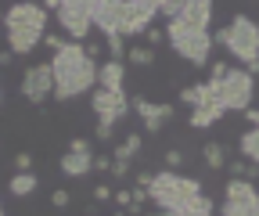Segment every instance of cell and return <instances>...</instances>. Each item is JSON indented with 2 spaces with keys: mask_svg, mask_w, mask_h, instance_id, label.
I'll return each mask as SVG.
<instances>
[{
  "mask_svg": "<svg viewBox=\"0 0 259 216\" xmlns=\"http://www.w3.org/2000/svg\"><path fill=\"white\" fill-rule=\"evenodd\" d=\"M51 72H54V101H76L87 90L97 87V61L87 54L83 44L69 40L61 44L51 58Z\"/></svg>",
  "mask_w": 259,
  "mask_h": 216,
  "instance_id": "1",
  "label": "cell"
},
{
  "mask_svg": "<svg viewBox=\"0 0 259 216\" xmlns=\"http://www.w3.org/2000/svg\"><path fill=\"white\" fill-rule=\"evenodd\" d=\"M166 40H169V47L187 61V65H194V69L209 65V51H212V33H209V29H191V25L169 18Z\"/></svg>",
  "mask_w": 259,
  "mask_h": 216,
  "instance_id": "5",
  "label": "cell"
},
{
  "mask_svg": "<svg viewBox=\"0 0 259 216\" xmlns=\"http://www.w3.org/2000/svg\"><path fill=\"white\" fill-rule=\"evenodd\" d=\"M0 98H4V94H0Z\"/></svg>",
  "mask_w": 259,
  "mask_h": 216,
  "instance_id": "47",
  "label": "cell"
},
{
  "mask_svg": "<svg viewBox=\"0 0 259 216\" xmlns=\"http://www.w3.org/2000/svg\"><path fill=\"white\" fill-rule=\"evenodd\" d=\"M155 47H148V44H134V47H126V61L130 65H137V69H148V65H155Z\"/></svg>",
  "mask_w": 259,
  "mask_h": 216,
  "instance_id": "20",
  "label": "cell"
},
{
  "mask_svg": "<svg viewBox=\"0 0 259 216\" xmlns=\"http://www.w3.org/2000/svg\"><path fill=\"white\" fill-rule=\"evenodd\" d=\"M4 33H8V47L22 58L47 36V8L32 4V0H18L15 8L4 11Z\"/></svg>",
  "mask_w": 259,
  "mask_h": 216,
  "instance_id": "2",
  "label": "cell"
},
{
  "mask_svg": "<svg viewBox=\"0 0 259 216\" xmlns=\"http://www.w3.org/2000/svg\"><path fill=\"white\" fill-rule=\"evenodd\" d=\"M162 162H166V169H177V166H184V151H180V148H169L166 155H162Z\"/></svg>",
  "mask_w": 259,
  "mask_h": 216,
  "instance_id": "26",
  "label": "cell"
},
{
  "mask_svg": "<svg viewBox=\"0 0 259 216\" xmlns=\"http://www.w3.org/2000/svg\"><path fill=\"white\" fill-rule=\"evenodd\" d=\"M177 11H180V0H166V4H162V18H177Z\"/></svg>",
  "mask_w": 259,
  "mask_h": 216,
  "instance_id": "34",
  "label": "cell"
},
{
  "mask_svg": "<svg viewBox=\"0 0 259 216\" xmlns=\"http://www.w3.org/2000/svg\"><path fill=\"white\" fill-rule=\"evenodd\" d=\"M61 44H65V40H61V36H51V33H47V36H44V47H51V51H58V47H61Z\"/></svg>",
  "mask_w": 259,
  "mask_h": 216,
  "instance_id": "39",
  "label": "cell"
},
{
  "mask_svg": "<svg viewBox=\"0 0 259 216\" xmlns=\"http://www.w3.org/2000/svg\"><path fill=\"white\" fill-rule=\"evenodd\" d=\"M223 198H227V202L252 205V202L259 198V188H255L252 180H245V177H231V180H227V188H223Z\"/></svg>",
  "mask_w": 259,
  "mask_h": 216,
  "instance_id": "15",
  "label": "cell"
},
{
  "mask_svg": "<svg viewBox=\"0 0 259 216\" xmlns=\"http://www.w3.org/2000/svg\"><path fill=\"white\" fill-rule=\"evenodd\" d=\"M122 83H126V61L108 58L105 65H97V87H101V90H115V94H126Z\"/></svg>",
  "mask_w": 259,
  "mask_h": 216,
  "instance_id": "13",
  "label": "cell"
},
{
  "mask_svg": "<svg viewBox=\"0 0 259 216\" xmlns=\"http://www.w3.org/2000/svg\"><path fill=\"white\" fill-rule=\"evenodd\" d=\"M40 188V177L36 173H32V169H25V173H11V180H8V191L15 195V198H29L32 191H36Z\"/></svg>",
  "mask_w": 259,
  "mask_h": 216,
  "instance_id": "17",
  "label": "cell"
},
{
  "mask_svg": "<svg viewBox=\"0 0 259 216\" xmlns=\"http://www.w3.org/2000/svg\"><path fill=\"white\" fill-rule=\"evenodd\" d=\"M255 98V76L248 69H227V76L220 79V101L227 112H248Z\"/></svg>",
  "mask_w": 259,
  "mask_h": 216,
  "instance_id": "7",
  "label": "cell"
},
{
  "mask_svg": "<svg viewBox=\"0 0 259 216\" xmlns=\"http://www.w3.org/2000/svg\"><path fill=\"white\" fill-rule=\"evenodd\" d=\"M22 98L29 105H44L47 98H54V72H51V61L47 65H32L22 76Z\"/></svg>",
  "mask_w": 259,
  "mask_h": 216,
  "instance_id": "10",
  "label": "cell"
},
{
  "mask_svg": "<svg viewBox=\"0 0 259 216\" xmlns=\"http://www.w3.org/2000/svg\"><path fill=\"white\" fill-rule=\"evenodd\" d=\"M162 4H166V0H130V8H134L137 15H144V18H155L162 11Z\"/></svg>",
  "mask_w": 259,
  "mask_h": 216,
  "instance_id": "23",
  "label": "cell"
},
{
  "mask_svg": "<svg viewBox=\"0 0 259 216\" xmlns=\"http://www.w3.org/2000/svg\"><path fill=\"white\" fill-rule=\"evenodd\" d=\"M177 22H184L191 29H209V22H212V0H180Z\"/></svg>",
  "mask_w": 259,
  "mask_h": 216,
  "instance_id": "12",
  "label": "cell"
},
{
  "mask_svg": "<svg viewBox=\"0 0 259 216\" xmlns=\"http://www.w3.org/2000/svg\"><path fill=\"white\" fill-rule=\"evenodd\" d=\"M130 15H134L130 0H94V29H101L105 40L122 36Z\"/></svg>",
  "mask_w": 259,
  "mask_h": 216,
  "instance_id": "8",
  "label": "cell"
},
{
  "mask_svg": "<svg viewBox=\"0 0 259 216\" xmlns=\"http://www.w3.org/2000/svg\"><path fill=\"white\" fill-rule=\"evenodd\" d=\"M54 18H58V25H61V33L72 36L76 44L94 33V4H61V8L54 11Z\"/></svg>",
  "mask_w": 259,
  "mask_h": 216,
  "instance_id": "9",
  "label": "cell"
},
{
  "mask_svg": "<svg viewBox=\"0 0 259 216\" xmlns=\"http://www.w3.org/2000/svg\"><path fill=\"white\" fill-rule=\"evenodd\" d=\"M198 98H202V83H194V87H180V105L194 108V105H198Z\"/></svg>",
  "mask_w": 259,
  "mask_h": 216,
  "instance_id": "24",
  "label": "cell"
},
{
  "mask_svg": "<svg viewBox=\"0 0 259 216\" xmlns=\"http://www.w3.org/2000/svg\"><path fill=\"white\" fill-rule=\"evenodd\" d=\"M202 159H205V166H209L212 173L227 169V162H231V159H227V148H223L220 141H205V144H202Z\"/></svg>",
  "mask_w": 259,
  "mask_h": 216,
  "instance_id": "18",
  "label": "cell"
},
{
  "mask_svg": "<svg viewBox=\"0 0 259 216\" xmlns=\"http://www.w3.org/2000/svg\"><path fill=\"white\" fill-rule=\"evenodd\" d=\"M248 216H259V198H255V202L248 205Z\"/></svg>",
  "mask_w": 259,
  "mask_h": 216,
  "instance_id": "43",
  "label": "cell"
},
{
  "mask_svg": "<svg viewBox=\"0 0 259 216\" xmlns=\"http://www.w3.org/2000/svg\"><path fill=\"white\" fill-rule=\"evenodd\" d=\"M15 58H18V54H15L11 47H8V51H0V69H8V65H11V61H15Z\"/></svg>",
  "mask_w": 259,
  "mask_h": 216,
  "instance_id": "38",
  "label": "cell"
},
{
  "mask_svg": "<svg viewBox=\"0 0 259 216\" xmlns=\"http://www.w3.org/2000/svg\"><path fill=\"white\" fill-rule=\"evenodd\" d=\"M0 216H8V212H4V202H0Z\"/></svg>",
  "mask_w": 259,
  "mask_h": 216,
  "instance_id": "45",
  "label": "cell"
},
{
  "mask_svg": "<svg viewBox=\"0 0 259 216\" xmlns=\"http://www.w3.org/2000/svg\"><path fill=\"white\" fill-rule=\"evenodd\" d=\"M223 115H227V108H223V101H216V105H198V108H191L187 122H191V130H205V126H212V122H220Z\"/></svg>",
  "mask_w": 259,
  "mask_h": 216,
  "instance_id": "16",
  "label": "cell"
},
{
  "mask_svg": "<svg viewBox=\"0 0 259 216\" xmlns=\"http://www.w3.org/2000/svg\"><path fill=\"white\" fill-rule=\"evenodd\" d=\"M61 4H94V0H44V8H51V11H58Z\"/></svg>",
  "mask_w": 259,
  "mask_h": 216,
  "instance_id": "35",
  "label": "cell"
},
{
  "mask_svg": "<svg viewBox=\"0 0 259 216\" xmlns=\"http://www.w3.org/2000/svg\"><path fill=\"white\" fill-rule=\"evenodd\" d=\"M194 195H202V184L194 180V177L177 173V169H162V173H155L151 184H148V198H151L158 209H169V212H177L180 205H187Z\"/></svg>",
  "mask_w": 259,
  "mask_h": 216,
  "instance_id": "4",
  "label": "cell"
},
{
  "mask_svg": "<svg viewBox=\"0 0 259 216\" xmlns=\"http://www.w3.org/2000/svg\"><path fill=\"white\" fill-rule=\"evenodd\" d=\"M144 36H148V47H158L162 40H166V33H162L158 25H148V33H144Z\"/></svg>",
  "mask_w": 259,
  "mask_h": 216,
  "instance_id": "32",
  "label": "cell"
},
{
  "mask_svg": "<svg viewBox=\"0 0 259 216\" xmlns=\"http://www.w3.org/2000/svg\"><path fill=\"white\" fill-rule=\"evenodd\" d=\"M144 216H177V212H169V209H155V212H144Z\"/></svg>",
  "mask_w": 259,
  "mask_h": 216,
  "instance_id": "42",
  "label": "cell"
},
{
  "mask_svg": "<svg viewBox=\"0 0 259 216\" xmlns=\"http://www.w3.org/2000/svg\"><path fill=\"white\" fill-rule=\"evenodd\" d=\"M90 169H94V151H65V155H61V173H65V177L79 180V177H87Z\"/></svg>",
  "mask_w": 259,
  "mask_h": 216,
  "instance_id": "14",
  "label": "cell"
},
{
  "mask_svg": "<svg viewBox=\"0 0 259 216\" xmlns=\"http://www.w3.org/2000/svg\"><path fill=\"white\" fill-rule=\"evenodd\" d=\"M15 169H18V173L32 169V155H29V151H18V155H15Z\"/></svg>",
  "mask_w": 259,
  "mask_h": 216,
  "instance_id": "33",
  "label": "cell"
},
{
  "mask_svg": "<svg viewBox=\"0 0 259 216\" xmlns=\"http://www.w3.org/2000/svg\"><path fill=\"white\" fill-rule=\"evenodd\" d=\"M90 195H94V202H112V195H115V191L108 188V184H97V188H94Z\"/></svg>",
  "mask_w": 259,
  "mask_h": 216,
  "instance_id": "31",
  "label": "cell"
},
{
  "mask_svg": "<svg viewBox=\"0 0 259 216\" xmlns=\"http://www.w3.org/2000/svg\"><path fill=\"white\" fill-rule=\"evenodd\" d=\"M141 144H144V141H141V134H126V141L115 148V155H112V159H122V162L137 159V155H141Z\"/></svg>",
  "mask_w": 259,
  "mask_h": 216,
  "instance_id": "22",
  "label": "cell"
},
{
  "mask_svg": "<svg viewBox=\"0 0 259 216\" xmlns=\"http://www.w3.org/2000/svg\"><path fill=\"white\" fill-rule=\"evenodd\" d=\"M130 112H137V115H141V122H144V130H148V134H158V130L177 115L173 105H155V101H148V98H141V94L130 98Z\"/></svg>",
  "mask_w": 259,
  "mask_h": 216,
  "instance_id": "11",
  "label": "cell"
},
{
  "mask_svg": "<svg viewBox=\"0 0 259 216\" xmlns=\"http://www.w3.org/2000/svg\"><path fill=\"white\" fill-rule=\"evenodd\" d=\"M94 169L108 173V169H112V155H94Z\"/></svg>",
  "mask_w": 259,
  "mask_h": 216,
  "instance_id": "37",
  "label": "cell"
},
{
  "mask_svg": "<svg viewBox=\"0 0 259 216\" xmlns=\"http://www.w3.org/2000/svg\"><path fill=\"white\" fill-rule=\"evenodd\" d=\"M227 69H231L227 61H216V65H209V83H220V79L227 76Z\"/></svg>",
  "mask_w": 259,
  "mask_h": 216,
  "instance_id": "29",
  "label": "cell"
},
{
  "mask_svg": "<svg viewBox=\"0 0 259 216\" xmlns=\"http://www.w3.org/2000/svg\"><path fill=\"white\" fill-rule=\"evenodd\" d=\"M90 108H94V115H97L94 137L105 144V141L112 137V130H115V122L130 115V98H126V94H115V90H101V87H97L94 98H90Z\"/></svg>",
  "mask_w": 259,
  "mask_h": 216,
  "instance_id": "6",
  "label": "cell"
},
{
  "mask_svg": "<svg viewBox=\"0 0 259 216\" xmlns=\"http://www.w3.org/2000/svg\"><path fill=\"white\" fill-rule=\"evenodd\" d=\"M151 177H155V173H148V169H141V173H137V188H148V184H151Z\"/></svg>",
  "mask_w": 259,
  "mask_h": 216,
  "instance_id": "40",
  "label": "cell"
},
{
  "mask_svg": "<svg viewBox=\"0 0 259 216\" xmlns=\"http://www.w3.org/2000/svg\"><path fill=\"white\" fill-rule=\"evenodd\" d=\"M220 216H248V205H241V202H227V198H223Z\"/></svg>",
  "mask_w": 259,
  "mask_h": 216,
  "instance_id": "25",
  "label": "cell"
},
{
  "mask_svg": "<svg viewBox=\"0 0 259 216\" xmlns=\"http://www.w3.org/2000/svg\"><path fill=\"white\" fill-rule=\"evenodd\" d=\"M112 216H126V209H115V212H112Z\"/></svg>",
  "mask_w": 259,
  "mask_h": 216,
  "instance_id": "44",
  "label": "cell"
},
{
  "mask_svg": "<svg viewBox=\"0 0 259 216\" xmlns=\"http://www.w3.org/2000/svg\"><path fill=\"white\" fill-rule=\"evenodd\" d=\"M115 180H126L130 177V162H122V159H112V169H108Z\"/></svg>",
  "mask_w": 259,
  "mask_h": 216,
  "instance_id": "27",
  "label": "cell"
},
{
  "mask_svg": "<svg viewBox=\"0 0 259 216\" xmlns=\"http://www.w3.org/2000/svg\"><path fill=\"white\" fill-rule=\"evenodd\" d=\"M69 151H94V144H90L87 137H72V144H69Z\"/></svg>",
  "mask_w": 259,
  "mask_h": 216,
  "instance_id": "36",
  "label": "cell"
},
{
  "mask_svg": "<svg viewBox=\"0 0 259 216\" xmlns=\"http://www.w3.org/2000/svg\"><path fill=\"white\" fill-rule=\"evenodd\" d=\"M177 216H212V198L209 195H194L187 205L177 209Z\"/></svg>",
  "mask_w": 259,
  "mask_h": 216,
  "instance_id": "21",
  "label": "cell"
},
{
  "mask_svg": "<svg viewBox=\"0 0 259 216\" xmlns=\"http://www.w3.org/2000/svg\"><path fill=\"white\" fill-rule=\"evenodd\" d=\"M238 148H241V159H248V162L259 166V126H248L238 137Z\"/></svg>",
  "mask_w": 259,
  "mask_h": 216,
  "instance_id": "19",
  "label": "cell"
},
{
  "mask_svg": "<svg viewBox=\"0 0 259 216\" xmlns=\"http://www.w3.org/2000/svg\"><path fill=\"white\" fill-rule=\"evenodd\" d=\"M112 202H115L119 209H130V202H134V191L122 188V191H115V195H112Z\"/></svg>",
  "mask_w": 259,
  "mask_h": 216,
  "instance_id": "30",
  "label": "cell"
},
{
  "mask_svg": "<svg viewBox=\"0 0 259 216\" xmlns=\"http://www.w3.org/2000/svg\"><path fill=\"white\" fill-rule=\"evenodd\" d=\"M0 22H4V11H0Z\"/></svg>",
  "mask_w": 259,
  "mask_h": 216,
  "instance_id": "46",
  "label": "cell"
},
{
  "mask_svg": "<svg viewBox=\"0 0 259 216\" xmlns=\"http://www.w3.org/2000/svg\"><path fill=\"white\" fill-rule=\"evenodd\" d=\"M212 44H220L223 51H231V58L241 69H248L252 76L259 72V25L248 15H234L231 25H223L212 33Z\"/></svg>",
  "mask_w": 259,
  "mask_h": 216,
  "instance_id": "3",
  "label": "cell"
},
{
  "mask_svg": "<svg viewBox=\"0 0 259 216\" xmlns=\"http://www.w3.org/2000/svg\"><path fill=\"white\" fill-rule=\"evenodd\" d=\"M51 202L58 205V209H69V202H72V195L65 191V188H58V191H51Z\"/></svg>",
  "mask_w": 259,
  "mask_h": 216,
  "instance_id": "28",
  "label": "cell"
},
{
  "mask_svg": "<svg viewBox=\"0 0 259 216\" xmlns=\"http://www.w3.org/2000/svg\"><path fill=\"white\" fill-rule=\"evenodd\" d=\"M245 119L252 122V126H259V108H248V112H245Z\"/></svg>",
  "mask_w": 259,
  "mask_h": 216,
  "instance_id": "41",
  "label": "cell"
}]
</instances>
